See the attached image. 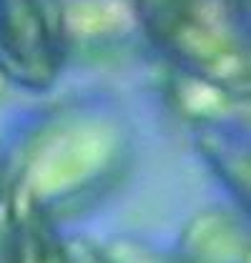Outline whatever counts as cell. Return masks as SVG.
<instances>
[{
    "label": "cell",
    "mask_w": 251,
    "mask_h": 263,
    "mask_svg": "<svg viewBox=\"0 0 251 263\" xmlns=\"http://www.w3.org/2000/svg\"><path fill=\"white\" fill-rule=\"evenodd\" d=\"M131 156V128L111 103H63L41 116L23 138L13 208L43 218L83 208L118 183Z\"/></svg>",
    "instance_id": "6da1fadb"
},
{
    "label": "cell",
    "mask_w": 251,
    "mask_h": 263,
    "mask_svg": "<svg viewBox=\"0 0 251 263\" xmlns=\"http://www.w3.org/2000/svg\"><path fill=\"white\" fill-rule=\"evenodd\" d=\"M136 25L173 70L249 96V0H131Z\"/></svg>",
    "instance_id": "7a4b0ae2"
},
{
    "label": "cell",
    "mask_w": 251,
    "mask_h": 263,
    "mask_svg": "<svg viewBox=\"0 0 251 263\" xmlns=\"http://www.w3.org/2000/svg\"><path fill=\"white\" fill-rule=\"evenodd\" d=\"M70 53L65 0H0V76L25 90H48Z\"/></svg>",
    "instance_id": "3957f363"
},
{
    "label": "cell",
    "mask_w": 251,
    "mask_h": 263,
    "mask_svg": "<svg viewBox=\"0 0 251 263\" xmlns=\"http://www.w3.org/2000/svg\"><path fill=\"white\" fill-rule=\"evenodd\" d=\"M191 263H249V241L221 213H206L186 231Z\"/></svg>",
    "instance_id": "277c9868"
},
{
    "label": "cell",
    "mask_w": 251,
    "mask_h": 263,
    "mask_svg": "<svg viewBox=\"0 0 251 263\" xmlns=\"http://www.w3.org/2000/svg\"><path fill=\"white\" fill-rule=\"evenodd\" d=\"M10 263H68L63 246L50 233L48 218L33 211H18L10 233Z\"/></svg>",
    "instance_id": "5b68a950"
},
{
    "label": "cell",
    "mask_w": 251,
    "mask_h": 263,
    "mask_svg": "<svg viewBox=\"0 0 251 263\" xmlns=\"http://www.w3.org/2000/svg\"><path fill=\"white\" fill-rule=\"evenodd\" d=\"M0 181H3V161H0Z\"/></svg>",
    "instance_id": "8992f818"
}]
</instances>
